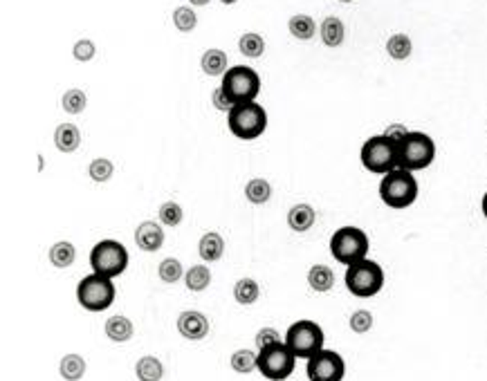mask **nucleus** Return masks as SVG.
Returning <instances> with one entry per match:
<instances>
[{
    "label": "nucleus",
    "instance_id": "f257e3e1",
    "mask_svg": "<svg viewBox=\"0 0 487 381\" xmlns=\"http://www.w3.org/2000/svg\"><path fill=\"white\" fill-rule=\"evenodd\" d=\"M398 157L404 170H425L436 159V141L422 130H409L398 141Z\"/></svg>",
    "mask_w": 487,
    "mask_h": 381
},
{
    "label": "nucleus",
    "instance_id": "f03ea898",
    "mask_svg": "<svg viewBox=\"0 0 487 381\" xmlns=\"http://www.w3.org/2000/svg\"><path fill=\"white\" fill-rule=\"evenodd\" d=\"M359 159L362 166L368 173L375 175H386L393 168H400V157H398V144L386 135H375L364 141L362 150H359Z\"/></svg>",
    "mask_w": 487,
    "mask_h": 381
},
{
    "label": "nucleus",
    "instance_id": "7ed1b4c3",
    "mask_svg": "<svg viewBox=\"0 0 487 381\" xmlns=\"http://www.w3.org/2000/svg\"><path fill=\"white\" fill-rule=\"evenodd\" d=\"M227 126L233 137H238L242 141H251L265 133L267 113H265V108L256 101L236 104V106H231V110L227 113Z\"/></svg>",
    "mask_w": 487,
    "mask_h": 381
},
{
    "label": "nucleus",
    "instance_id": "20e7f679",
    "mask_svg": "<svg viewBox=\"0 0 487 381\" xmlns=\"http://www.w3.org/2000/svg\"><path fill=\"white\" fill-rule=\"evenodd\" d=\"M418 179L411 170L393 168L391 173L382 175L380 197L389 208H407L418 199Z\"/></svg>",
    "mask_w": 487,
    "mask_h": 381
},
{
    "label": "nucleus",
    "instance_id": "39448f33",
    "mask_svg": "<svg viewBox=\"0 0 487 381\" xmlns=\"http://www.w3.org/2000/svg\"><path fill=\"white\" fill-rule=\"evenodd\" d=\"M346 289L357 298H371L375 294L382 292L384 287V269L380 262H375L371 258H364L355 262V265L346 267V276H344Z\"/></svg>",
    "mask_w": 487,
    "mask_h": 381
},
{
    "label": "nucleus",
    "instance_id": "423d86ee",
    "mask_svg": "<svg viewBox=\"0 0 487 381\" xmlns=\"http://www.w3.org/2000/svg\"><path fill=\"white\" fill-rule=\"evenodd\" d=\"M371 249L366 231L359 226H339L330 238V253L332 258L341 265H355V262L364 260Z\"/></svg>",
    "mask_w": 487,
    "mask_h": 381
},
{
    "label": "nucleus",
    "instance_id": "0eeeda50",
    "mask_svg": "<svg viewBox=\"0 0 487 381\" xmlns=\"http://www.w3.org/2000/svg\"><path fill=\"white\" fill-rule=\"evenodd\" d=\"M220 90L231 106L254 101L260 92V77L247 66H233L222 75Z\"/></svg>",
    "mask_w": 487,
    "mask_h": 381
},
{
    "label": "nucleus",
    "instance_id": "6e6552de",
    "mask_svg": "<svg viewBox=\"0 0 487 381\" xmlns=\"http://www.w3.org/2000/svg\"><path fill=\"white\" fill-rule=\"evenodd\" d=\"M323 343H326V334L321 325L308 319L292 323L285 332V346L294 352L296 359L314 357L319 350H323Z\"/></svg>",
    "mask_w": 487,
    "mask_h": 381
},
{
    "label": "nucleus",
    "instance_id": "1a4fd4ad",
    "mask_svg": "<svg viewBox=\"0 0 487 381\" xmlns=\"http://www.w3.org/2000/svg\"><path fill=\"white\" fill-rule=\"evenodd\" d=\"M90 267L93 274L117 278L128 267V249L117 240H102L90 251Z\"/></svg>",
    "mask_w": 487,
    "mask_h": 381
},
{
    "label": "nucleus",
    "instance_id": "9d476101",
    "mask_svg": "<svg viewBox=\"0 0 487 381\" xmlns=\"http://www.w3.org/2000/svg\"><path fill=\"white\" fill-rule=\"evenodd\" d=\"M115 283L113 278L90 274L77 285V301L88 312H104L115 303Z\"/></svg>",
    "mask_w": 487,
    "mask_h": 381
},
{
    "label": "nucleus",
    "instance_id": "9b49d317",
    "mask_svg": "<svg viewBox=\"0 0 487 381\" xmlns=\"http://www.w3.org/2000/svg\"><path fill=\"white\" fill-rule=\"evenodd\" d=\"M296 357L294 352L285 346V341H276L272 346L258 350L256 370L269 381H285L294 373Z\"/></svg>",
    "mask_w": 487,
    "mask_h": 381
},
{
    "label": "nucleus",
    "instance_id": "f8f14e48",
    "mask_svg": "<svg viewBox=\"0 0 487 381\" xmlns=\"http://www.w3.org/2000/svg\"><path fill=\"white\" fill-rule=\"evenodd\" d=\"M310 381H344L346 377V361L335 350H319L317 355L308 359L305 366Z\"/></svg>",
    "mask_w": 487,
    "mask_h": 381
},
{
    "label": "nucleus",
    "instance_id": "ddd939ff",
    "mask_svg": "<svg viewBox=\"0 0 487 381\" xmlns=\"http://www.w3.org/2000/svg\"><path fill=\"white\" fill-rule=\"evenodd\" d=\"M178 332L189 341H200L209 334V321L198 310H184L178 316Z\"/></svg>",
    "mask_w": 487,
    "mask_h": 381
},
{
    "label": "nucleus",
    "instance_id": "4468645a",
    "mask_svg": "<svg viewBox=\"0 0 487 381\" xmlns=\"http://www.w3.org/2000/svg\"><path fill=\"white\" fill-rule=\"evenodd\" d=\"M135 244H137V249L142 251H160L162 244H164V229L153 222V220H146L137 226V231H135Z\"/></svg>",
    "mask_w": 487,
    "mask_h": 381
},
{
    "label": "nucleus",
    "instance_id": "2eb2a0df",
    "mask_svg": "<svg viewBox=\"0 0 487 381\" xmlns=\"http://www.w3.org/2000/svg\"><path fill=\"white\" fill-rule=\"evenodd\" d=\"M314 220H317V213H314V208L310 204H294L290 211H287V226H290L292 231L296 233H303V231H308L310 226L314 224Z\"/></svg>",
    "mask_w": 487,
    "mask_h": 381
},
{
    "label": "nucleus",
    "instance_id": "dca6fc26",
    "mask_svg": "<svg viewBox=\"0 0 487 381\" xmlns=\"http://www.w3.org/2000/svg\"><path fill=\"white\" fill-rule=\"evenodd\" d=\"M198 253H200V258H202L204 262H216V260H220L222 253H225V240H222V235L216 233V231L204 233L202 238H200V242H198Z\"/></svg>",
    "mask_w": 487,
    "mask_h": 381
},
{
    "label": "nucleus",
    "instance_id": "f3484780",
    "mask_svg": "<svg viewBox=\"0 0 487 381\" xmlns=\"http://www.w3.org/2000/svg\"><path fill=\"white\" fill-rule=\"evenodd\" d=\"M133 323L128 316H122V314H117V316H111V319L106 321V337L115 341V343H126V341H131L133 339Z\"/></svg>",
    "mask_w": 487,
    "mask_h": 381
},
{
    "label": "nucleus",
    "instance_id": "a211bd4d",
    "mask_svg": "<svg viewBox=\"0 0 487 381\" xmlns=\"http://www.w3.org/2000/svg\"><path fill=\"white\" fill-rule=\"evenodd\" d=\"M54 144L61 153H75L81 144V130L75 124H61L54 130Z\"/></svg>",
    "mask_w": 487,
    "mask_h": 381
},
{
    "label": "nucleus",
    "instance_id": "6ab92c4d",
    "mask_svg": "<svg viewBox=\"0 0 487 381\" xmlns=\"http://www.w3.org/2000/svg\"><path fill=\"white\" fill-rule=\"evenodd\" d=\"M308 285L319 294H326L335 287V271L328 265H312L308 271Z\"/></svg>",
    "mask_w": 487,
    "mask_h": 381
},
{
    "label": "nucleus",
    "instance_id": "aec40b11",
    "mask_svg": "<svg viewBox=\"0 0 487 381\" xmlns=\"http://www.w3.org/2000/svg\"><path fill=\"white\" fill-rule=\"evenodd\" d=\"M319 32H321L323 45H328V48H339V45L344 43L346 27H344V23H341L337 16H328L326 21L321 23Z\"/></svg>",
    "mask_w": 487,
    "mask_h": 381
},
{
    "label": "nucleus",
    "instance_id": "412c9836",
    "mask_svg": "<svg viewBox=\"0 0 487 381\" xmlns=\"http://www.w3.org/2000/svg\"><path fill=\"white\" fill-rule=\"evenodd\" d=\"M135 375H137L140 381H162L164 377V366L157 357H142L137 364H135Z\"/></svg>",
    "mask_w": 487,
    "mask_h": 381
},
{
    "label": "nucleus",
    "instance_id": "4be33fe9",
    "mask_svg": "<svg viewBox=\"0 0 487 381\" xmlns=\"http://www.w3.org/2000/svg\"><path fill=\"white\" fill-rule=\"evenodd\" d=\"M200 66H202V72L209 77H218V75H225L229 68H227V54L222 50H207L200 59Z\"/></svg>",
    "mask_w": 487,
    "mask_h": 381
},
{
    "label": "nucleus",
    "instance_id": "5701e85b",
    "mask_svg": "<svg viewBox=\"0 0 487 381\" xmlns=\"http://www.w3.org/2000/svg\"><path fill=\"white\" fill-rule=\"evenodd\" d=\"M77 258V249L75 244L68 242V240H61V242H54L50 247V262L57 269H66L70 267L72 262Z\"/></svg>",
    "mask_w": 487,
    "mask_h": 381
},
{
    "label": "nucleus",
    "instance_id": "b1692460",
    "mask_svg": "<svg viewBox=\"0 0 487 381\" xmlns=\"http://www.w3.org/2000/svg\"><path fill=\"white\" fill-rule=\"evenodd\" d=\"M59 373L66 381H79L86 375V359L81 355H75V352L66 355L59 364Z\"/></svg>",
    "mask_w": 487,
    "mask_h": 381
},
{
    "label": "nucleus",
    "instance_id": "393cba45",
    "mask_svg": "<svg viewBox=\"0 0 487 381\" xmlns=\"http://www.w3.org/2000/svg\"><path fill=\"white\" fill-rule=\"evenodd\" d=\"M211 283V271L207 265H193L184 274V285L189 292H204Z\"/></svg>",
    "mask_w": 487,
    "mask_h": 381
},
{
    "label": "nucleus",
    "instance_id": "a878e982",
    "mask_svg": "<svg viewBox=\"0 0 487 381\" xmlns=\"http://www.w3.org/2000/svg\"><path fill=\"white\" fill-rule=\"evenodd\" d=\"M287 30H290V34L294 36V39H299V41H308L314 36V32H317V25H314V21L310 16H305V14H296L290 18V23H287Z\"/></svg>",
    "mask_w": 487,
    "mask_h": 381
},
{
    "label": "nucleus",
    "instance_id": "bb28decb",
    "mask_svg": "<svg viewBox=\"0 0 487 381\" xmlns=\"http://www.w3.org/2000/svg\"><path fill=\"white\" fill-rule=\"evenodd\" d=\"M260 289L256 285V280L251 278H240L236 285H233V298L240 305H254L258 301Z\"/></svg>",
    "mask_w": 487,
    "mask_h": 381
},
{
    "label": "nucleus",
    "instance_id": "cd10ccee",
    "mask_svg": "<svg viewBox=\"0 0 487 381\" xmlns=\"http://www.w3.org/2000/svg\"><path fill=\"white\" fill-rule=\"evenodd\" d=\"M386 52H389V57L395 59V61H404L411 57L413 52V43L407 34H393L389 41H386Z\"/></svg>",
    "mask_w": 487,
    "mask_h": 381
},
{
    "label": "nucleus",
    "instance_id": "c85d7f7f",
    "mask_svg": "<svg viewBox=\"0 0 487 381\" xmlns=\"http://www.w3.org/2000/svg\"><path fill=\"white\" fill-rule=\"evenodd\" d=\"M245 195L251 204H265L269 197H272V186H269L267 179L263 177H254L249 179L245 186Z\"/></svg>",
    "mask_w": 487,
    "mask_h": 381
},
{
    "label": "nucleus",
    "instance_id": "c756f323",
    "mask_svg": "<svg viewBox=\"0 0 487 381\" xmlns=\"http://www.w3.org/2000/svg\"><path fill=\"white\" fill-rule=\"evenodd\" d=\"M238 50H240V54H245V57H249V59H258L260 54L265 52V41H263V36L256 34V32L242 34L240 41H238Z\"/></svg>",
    "mask_w": 487,
    "mask_h": 381
},
{
    "label": "nucleus",
    "instance_id": "7c9ffc66",
    "mask_svg": "<svg viewBox=\"0 0 487 381\" xmlns=\"http://www.w3.org/2000/svg\"><path fill=\"white\" fill-rule=\"evenodd\" d=\"M231 364V370H236L238 375H249L256 370V364H258V355L249 350H236L229 359Z\"/></svg>",
    "mask_w": 487,
    "mask_h": 381
},
{
    "label": "nucleus",
    "instance_id": "2f4dec72",
    "mask_svg": "<svg viewBox=\"0 0 487 381\" xmlns=\"http://www.w3.org/2000/svg\"><path fill=\"white\" fill-rule=\"evenodd\" d=\"M86 104H88L86 92H84V90H79V88L68 90V92L63 95V99H61L63 110L70 113V115H79V113H84Z\"/></svg>",
    "mask_w": 487,
    "mask_h": 381
},
{
    "label": "nucleus",
    "instance_id": "473e14b6",
    "mask_svg": "<svg viewBox=\"0 0 487 381\" xmlns=\"http://www.w3.org/2000/svg\"><path fill=\"white\" fill-rule=\"evenodd\" d=\"M115 173V166H113V162L111 159H106V157H97L90 162V166H88V175L95 179V182H108V179L113 177Z\"/></svg>",
    "mask_w": 487,
    "mask_h": 381
},
{
    "label": "nucleus",
    "instance_id": "72a5a7b5",
    "mask_svg": "<svg viewBox=\"0 0 487 381\" xmlns=\"http://www.w3.org/2000/svg\"><path fill=\"white\" fill-rule=\"evenodd\" d=\"M157 274H160L162 280H164V283H178V280L184 276L182 262H180L178 258H164L160 262Z\"/></svg>",
    "mask_w": 487,
    "mask_h": 381
},
{
    "label": "nucleus",
    "instance_id": "f704fd0d",
    "mask_svg": "<svg viewBox=\"0 0 487 381\" xmlns=\"http://www.w3.org/2000/svg\"><path fill=\"white\" fill-rule=\"evenodd\" d=\"M184 211L178 202H164L160 206V222L164 226H178L182 222Z\"/></svg>",
    "mask_w": 487,
    "mask_h": 381
},
{
    "label": "nucleus",
    "instance_id": "c9c22d12",
    "mask_svg": "<svg viewBox=\"0 0 487 381\" xmlns=\"http://www.w3.org/2000/svg\"><path fill=\"white\" fill-rule=\"evenodd\" d=\"M350 330H353L355 334H366V332H371L373 328V314L368 312V310H355L353 316H350Z\"/></svg>",
    "mask_w": 487,
    "mask_h": 381
},
{
    "label": "nucleus",
    "instance_id": "e433bc0d",
    "mask_svg": "<svg viewBox=\"0 0 487 381\" xmlns=\"http://www.w3.org/2000/svg\"><path fill=\"white\" fill-rule=\"evenodd\" d=\"M173 23L180 32H191L195 23H198V18H195V12L191 7H178L175 12H173Z\"/></svg>",
    "mask_w": 487,
    "mask_h": 381
},
{
    "label": "nucleus",
    "instance_id": "4c0bfd02",
    "mask_svg": "<svg viewBox=\"0 0 487 381\" xmlns=\"http://www.w3.org/2000/svg\"><path fill=\"white\" fill-rule=\"evenodd\" d=\"M72 52H75V59L77 61H84L86 63V61H90V59L95 57L97 48H95V43L90 41V39H81V41L75 43V50H72Z\"/></svg>",
    "mask_w": 487,
    "mask_h": 381
},
{
    "label": "nucleus",
    "instance_id": "58836bf2",
    "mask_svg": "<svg viewBox=\"0 0 487 381\" xmlns=\"http://www.w3.org/2000/svg\"><path fill=\"white\" fill-rule=\"evenodd\" d=\"M276 341H281V337H278V332L274 328H260L256 334V348L258 350L272 346V343H276Z\"/></svg>",
    "mask_w": 487,
    "mask_h": 381
},
{
    "label": "nucleus",
    "instance_id": "ea45409f",
    "mask_svg": "<svg viewBox=\"0 0 487 381\" xmlns=\"http://www.w3.org/2000/svg\"><path fill=\"white\" fill-rule=\"evenodd\" d=\"M211 101L216 106V110H220V113H229L231 110V104H229V99L225 97V92L220 88H216L213 90V97H211Z\"/></svg>",
    "mask_w": 487,
    "mask_h": 381
},
{
    "label": "nucleus",
    "instance_id": "a19ab883",
    "mask_svg": "<svg viewBox=\"0 0 487 381\" xmlns=\"http://www.w3.org/2000/svg\"><path fill=\"white\" fill-rule=\"evenodd\" d=\"M407 133H409V130H407V126H402V124H391L389 128L384 130V135H386V137H391L395 144H398V141H400V139H402Z\"/></svg>",
    "mask_w": 487,
    "mask_h": 381
},
{
    "label": "nucleus",
    "instance_id": "79ce46f5",
    "mask_svg": "<svg viewBox=\"0 0 487 381\" xmlns=\"http://www.w3.org/2000/svg\"><path fill=\"white\" fill-rule=\"evenodd\" d=\"M481 211H483L485 220H487V190H485V195H483V199H481Z\"/></svg>",
    "mask_w": 487,
    "mask_h": 381
},
{
    "label": "nucleus",
    "instance_id": "37998d69",
    "mask_svg": "<svg viewBox=\"0 0 487 381\" xmlns=\"http://www.w3.org/2000/svg\"><path fill=\"white\" fill-rule=\"evenodd\" d=\"M189 3H191V5H198V7H202V5L209 3V0H189Z\"/></svg>",
    "mask_w": 487,
    "mask_h": 381
},
{
    "label": "nucleus",
    "instance_id": "c03bdc74",
    "mask_svg": "<svg viewBox=\"0 0 487 381\" xmlns=\"http://www.w3.org/2000/svg\"><path fill=\"white\" fill-rule=\"evenodd\" d=\"M222 5H233V3H238V0H220Z\"/></svg>",
    "mask_w": 487,
    "mask_h": 381
},
{
    "label": "nucleus",
    "instance_id": "a18cd8bd",
    "mask_svg": "<svg viewBox=\"0 0 487 381\" xmlns=\"http://www.w3.org/2000/svg\"><path fill=\"white\" fill-rule=\"evenodd\" d=\"M339 3H353V0H339Z\"/></svg>",
    "mask_w": 487,
    "mask_h": 381
}]
</instances>
